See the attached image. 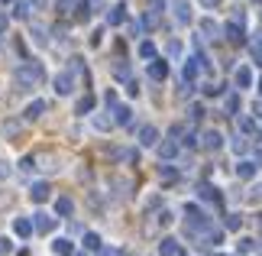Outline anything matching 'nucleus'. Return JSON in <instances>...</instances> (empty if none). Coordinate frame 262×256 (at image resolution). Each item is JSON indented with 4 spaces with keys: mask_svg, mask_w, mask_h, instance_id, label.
I'll return each instance as SVG.
<instances>
[{
    "mask_svg": "<svg viewBox=\"0 0 262 256\" xmlns=\"http://www.w3.org/2000/svg\"><path fill=\"white\" fill-rule=\"evenodd\" d=\"M46 78V68H42V62H23L16 68V85L19 88H33V85H39V81Z\"/></svg>",
    "mask_w": 262,
    "mask_h": 256,
    "instance_id": "1",
    "label": "nucleus"
},
{
    "mask_svg": "<svg viewBox=\"0 0 262 256\" xmlns=\"http://www.w3.org/2000/svg\"><path fill=\"white\" fill-rule=\"evenodd\" d=\"M33 230L52 233V230H55V218H52V214H46V211H36V214H33Z\"/></svg>",
    "mask_w": 262,
    "mask_h": 256,
    "instance_id": "2",
    "label": "nucleus"
},
{
    "mask_svg": "<svg viewBox=\"0 0 262 256\" xmlns=\"http://www.w3.org/2000/svg\"><path fill=\"white\" fill-rule=\"evenodd\" d=\"M33 166L42 169V172H58V159L52 156V152H36V156H33Z\"/></svg>",
    "mask_w": 262,
    "mask_h": 256,
    "instance_id": "3",
    "label": "nucleus"
},
{
    "mask_svg": "<svg viewBox=\"0 0 262 256\" xmlns=\"http://www.w3.org/2000/svg\"><path fill=\"white\" fill-rule=\"evenodd\" d=\"M55 91L58 94H72L75 91V71H58L55 75Z\"/></svg>",
    "mask_w": 262,
    "mask_h": 256,
    "instance_id": "4",
    "label": "nucleus"
},
{
    "mask_svg": "<svg viewBox=\"0 0 262 256\" xmlns=\"http://www.w3.org/2000/svg\"><path fill=\"white\" fill-rule=\"evenodd\" d=\"M29 198H33L36 204H46L49 198H52V188H49V185H46V182H36V185H33V188H29Z\"/></svg>",
    "mask_w": 262,
    "mask_h": 256,
    "instance_id": "5",
    "label": "nucleus"
},
{
    "mask_svg": "<svg viewBox=\"0 0 262 256\" xmlns=\"http://www.w3.org/2000/svg\"><path fill=\"white\" fill-rule=\"evenodd\" d=\"M220 33H224L227 39H230V43H243V23H239V19H233V23H227L224 29H220Z\"/></svg>",
    "mask_w": 262,
    "mask_h": 256,
    "instance_id": "6",
    "label": "nucleus"
},
{
    "mask_svg": "<svg viewBox=\"0 0 262 256\" xmlns=\"http://www.w3.org/2000/svg\"><path fill=\"white\" fill-rule=\"evenodd\" d=\"M201 146H204V149H210V152H217L220 146H224V136H220L217 130H207L204 136H201Z\"/></svg>",
    "mask_w": 262,
    "mask_h": 256,
    "instance_id": "7",
    "label": "nucleus"
},
{
    "mask_svg": "<svg viewBox=\"0 0 262 256\" xmlns=\"http://www.w3.org/2000/svg\"><path fill=\"white\" fill-rule=\"evenodd\" d=\"M172 7H175V19L181 26L191 23V4H188V0H172Z\"/></svg>",
    "mask_w": 262,
    "mask_h": 256,
    "instance_id": "8",
    "label": "nucleus"
},
{
    "mask_svg": "<svg viewBox=\"0 0 262 256\" xmlns=\"http://www.w3.org/2000/svg\"><path fill=\"white\" fill-rule=\"evenodd\" d=\"M46 110H49L46 101H33V104H29V107L23 110V120H39V117L46 114Z\"/></svg>",
    "mask_w": 262,
    "mask_h": 256,
    "instance_id": "9",
    "label": "nucleus"
},
{
    "mask_svg": "<svg viewBox=\"0 0 262 256\" xmlns=\"http://www.w3.org/2000/svg\"><path fill=\"white\" fill-rule=\"evenodd\" d=\"M149 78H152V81H165L168 78V65L162 62V58H152V65H149Z\"/></svg>",
    "mask_w": 262,
    "mask_h": 256,
    "instance_id": "10",
    "label": "nucleus"
},
{
    "mask_svg": "<svg viewBox=\"0 0 262 256\" xmlns=\"http://www.w3.org/2000/svg\"><path fill=\"white\" fill-rule=\"evenodd\" d=\"M181 247H178V240L175 237H165L162 243H159V256H178Z\"/></svg>",
    "mask_w": 262,
    "mask_h": 256,
    "instance_id": "11",
    "label": "nucleus"
},
{
    "mask_svg": "<svg viewBox=\"0 0 262 256\" xmlns=\"http://www.w3.org/2000/svg\"><path fill=\"white\" fill-rule=\"evenodd\" d=\"M107 23H110V26H120V23H126V7H123V4H117V7L107 13Z\"/></svg>",
    "mask_w": 262,
    "mask_h": 256,
    "instance_id": "12",
    "label": "nucleus"
},
{
    "mask_svg": "<svg viewBox=\"0 0 262 256\" xmlns=\"http://www.w3.org/2000/svg\"><path fill=\"white\" fill-rule=\"evenodd\" d=\"M159 156H162V159H175V156H178V140L159 143Z\"/></svg>",
    "mask_w": 262,
    "mask_h": 256,
    "instance_id": "13",
    "label": "nucleus"
},
{
    "mask_svg": "<svg viewBox=\"0 0 262 256\" xmlns=\"http://www.w3.org/2000/svg\"><path fill=\"white\" fill-rule=\"evenodd\" d=\"M72 211H75L72 198H55V214H58V218H72Z\"/></svg>",
    "mask_w": 262,
    "mask_h": 256,
    "instance_id": "14",
    "label": "nucleus"
},
{
    "mask_svg": "<svg viewBox=\"0 0 262 256\" xmlns=\"http://www.w3.org/2000/svg\"><path fill=\"white\" fill-rule=\"evenodd\" d=\"M13 230H16V237H33V221H29V218H16Z\"/></svg>",
    "mask_w": 262,
    "mask_h": 256,
    "instance_id": "15",
    "label": "nucleus"
},
{
    "mask_svg": "<svg viewBox=\"0 0 262 256\" xmlns=\"http://www.w3.org/2000/svg\"><path fill=\"white\" fill-rule=\"evenodd\" d=\"M139 143H143V146H156V143H159V130L156 127H143V130H139Z\"/></svg>",
    "mask_w": 262,
    "mask_h": 256,
    "instance_id": "16",
    "label": "nucleus"
},
{
    "mask_svg": "<svg viewBox=\"0 0 262 256\" xmlns=\"http://www.w3.org/2000/svg\"><path fill=\"white\" fill-rule=\"evenodd\" d=\"M198 198H204V201H220V194H217V188L214 185H207V182H201V185H198Z\"/></svg>",
    "mask_w": 262,
    "mask_h": 256,
    "instance_id": "17",
    "label": "nucleus"
},
{
    "mask_svg": "<svg viewBox=\"0 0 262 256\" xmlns=\"http://www.w3.org/2000/svg\"><path fill=\"white\" fill-rule=\"evenodd\" d=\"M52 253H55V256H72V253H75V243L62 237V240H55V243H52Z\"/></svg>",
    "mask_w": 262,
    "mask_h": 256,
    "instance_id": "18",
    "label": "nucleus"
},
{
    "mask_svg": "<svg viewBox=\"0 0 262 256\" xmlns=\"http://www.w3.org/2000/svg\"><path fill=\"white\" fill-rule=\"evenodd\" d=\"M129 117H133V110L126 104H114V124H129Z\"/></svg>",
    "mask_w": 262,
    "mask_h": 256,
    "instance_id": "19",
    "label": "nucleus"
},
{
    "mask_svg": "<svg viewBox=\"0 0 262 256\" xmlns=\"http://www.w3.org/2000/svg\"><path fill=\"white\" fill-rule=\"evenodd\" d=\"M29 39H33L36 46H49V33H46V26H33V29H29Z\"/></svg>",
    "mask_w": 262,
    "mask_h": 256,
    "instance_id": "20",
    "label": "nucleus"
},
{
    "mask_svg": "<svg viewBox=\"0 0 262 256\" xmlns=\"http://www.w3.org/2000/svg\"><path fill=\"white\" fill-rule=\"evenodd\" d=\"M29 10H33L29 0H13V16L16 19H29Z\"/></svg>",
    "mask_w": 262,
    "mask_h": 256,
    "instance_id": "21",
    "label": "nucleus"
},
{
    "mask_svg": "<svg viewBox=\"0 0 262 256\" xmlns=\"http://www.w3.org/2000/svg\"><path fill=\"white\" fill-rule=\"evenodd\" d=\"M253 85V68H236V88H249Z\"/></svg>",
    "mask_w": 262,
    "mask_h": 256,
    "instance_id": "22",
    "label": "nucleus"
},
{
    "mask_svg": "<svg viewBox=\"0 0 262 256\" xmlns=\"http://www.w3.org/2000/svg\"><path fill=\"white\" fill-rule=\"evenodd\" d=\"M201 33H204L207 39H217L220 36V26L214 23V19H201Z\"/></svg>",
    "mask_w": 262,
    "mask_h": 256,
    "instance_id": "23",
    "label": "nucleus"
},
{
    "mask_svg": "<svg viewBox=\"0 0 262 256\" xmlns=\"http://www.w3.org/2000/svg\"><path fill=\"white\" fill-rule=\"evenodd\" d=\"M236 175L243 179V182H249V179L256 175V166H253V162H239V166H236Z\"/></svg>",
    "mask_w": 262,
    "mask_h": 256,
    "instance_id": "24",
    "label": "nucleus"
},
{
    "mask_svg": "<svg viewBox=\"0 0 262 256\" xmlns=\"http://www.w3.org/2000/svg\"><path fill=\"white\" fill-rule=\"evenodd\" d=\"M224 110H227V117H233L236 110H239V94H227V101H224Z\"/></svg>",
    "mask_w": 262,
    "mask_h": 256,
    "instance_id": "25",
    "label": "nucleus"
},
{
    "mask_svg": "<svg viewBox=\"0 0 262 256\" xmlns=\"http://www.w3.org/2000/svg\"><path fill=\"white\" fill-rule=\"evenodd\" d=\"M94 127H97L100 133H107L110 127H114V117H107V114H97V117H94Z\"/></svg>",
    "mask_w": 262,
    "mask_h": 256,
    "instance_id": "26",
    "label": "nucleus"
},
{
    "mask_svg": "<svg viewBox=\"0 0 262 256\" xmlns=\"http://www.w3.org/2000/svg\"><path fill=\"white\" fill-rule=\"evenodd\" d=\"M198 68H201V62H198V58H188V62H185V81L198 78Z\"/></svg>",
    "mask_w": 262,
    "mask_h": 256,
    "instance_id": "27",
    "label": "nucleus"
},
{
    "mask_svg": "<svg viewBox=\"0 0 262 256\" xmlns=\"http://www.w3.org/2000/svg\"><path fill=\"white\" fill-rule=\"evenodd\" d=\"M91 110H94V97L84 94L81 101H78V114H91Z\"/></svg>",
    "mask_w": 262,
    "mask_h": 256,
    "instance_id": "28",
    "label": "nucleus"
},
{
    "mask_svg": "<svg viewBox=\"0 0 262 256\" xmlns=\"http://www.w3.org/2000/svg\"><path fill=\"white\" fill-rule=\"evenodd\" d=\"M19 130H23V124H19V120H7V124H4V133H7V136H19Z\"/></svg>",
    "mask_w": 262,
    "mask_h": 256,
    "instance_id": "29",
    "label": "nucleus"
},
{
    "mask_svg": "<svg viewBox=\"0 0 262 256\" xmlns=\"http://www.w3.org/2000/svg\"><path fill=\"white\" fill-rule=\"evenodd\" d=\"M239 224H243V221H239V214H227V218H224V227L227 230H239Z\"/></svg>",
    "mask_w": 262,
    "mask_h": 256,
    "instance_id": "30",
    "label": "nucleus"
},
{
    "mask_svg": "<svg viewBox=\"0 0 262 256\" xmlns=\"http://www.w3.org/2000/svg\"><path fill=\"white\" fill-rule=\"evenodd\" d=\"M84 247L88 250H100V237L97 233H84Z\"/></svg>",
    "mask_w": 262,
    "mask_h": 256,
    "instance_id": "31",
    "label": "nucleus"
},
{
    "mask_svg": "<svg viewBox=\"0 0 262 256\" xmlns=\"http://www.w3.org/2000/svg\"><path fill=\"white\" fill-rule=\"evenodd\" d=\"M139 55H143V58H156V46L152 43H143V46H139Z\"/></svg>",
    "mask_w": 262,
    "mask_h": 256,
    "instance_id": "32",
    "label": "nucleus"
},
{
    "mask_svg": "<svg viewBox=\"0 0 262 256\" xmlns=\"http://www.w3.org/2000/svg\"><path fill=\"white\" fill-rule=\"evenodd\" d=\"M253 58L256 65H262V39H253Z\"/></svg>",
    "mask_w": 262,
    "mask_h": 256,
    "instance_id": "33",
    "label": "nucleus"
},
{
    "mask_svg": "<svg viewBox=\"0 0 262 256\" xmlns=\"http://www.w3.org/2000/svg\"><path fill=\"white\" fill-rule=\"evenodd\" d=\"M239 127H243V133H256V130H259V127H256V120H249V117L239 120Z\"/></svg>",
    "mask_w": 262,
    "mask_h": 256,
    "instance_id": "34",
    "label": "nucleus"
},
{
    "mask_svg": "<svg viewBox=\"0 0 262 256\" xmlns=\"http://www.w3.org/2000/svg\"><path fill=\"white\" fill-rule=\"evenodd\" d=\"M10 175H13V169H10V162H4V159H0V182H7Z\"/></svg>",
    "mask_w": 262,
    "mask_h": 256,
    "instance_id": "35",
    "label": "nucleus"
},
{
    "mask_svg": "<svg viewBox=\"0 0 262 256\" xmlns=\"http://www.w3.org/2000/svg\"><path fill=\"white\" fill-rule=\"evenodd\" d=\"M114 75H117V78H129V65H126V62H120V65L114 68Z\"/></svg>",
    "mask_w": 262,
    "mask_h": 256,
    "instance_id": "36",
    "label": "nucleus"
},
{
    "mask_svg": "<svg viewBox=\"0 0 262 256\" xmlns=\"http://www.w3.org/2000/svg\"><path fill=\"white\" fill-rule=\"evenodd\" d=\"M75 4H78V0H58V13H68Z\"/></svg>",
    "mask_w": 262,
    "mask_h": 256,
    "instance_id": "37",
    "label": "nucleus"
},
{
    "mask_svg": "<svg viewBox=\"0 0 262 256\" xmlns=\"http://www.w3.org/2000/svg\"><path fill=\"white\" fill-rule=\"evenodd\" d=\"M91 16V7L88 4H78V19H88Z\"/></svg>",
    "mask_w": 262,
    "mask_h": 256,
    "instance_id": "38",
    "label": "nucleus"
},
{
    "mask_svg": "<svg viewBox=\"0 0 262 256\" xmlns=\"http://www.w3.org/2000/svg\"><path fill=\"white\" fill-rule=\"evenodd\" d=\"M10 250H13V243H10L7 237H0V256H4V253H10Z\"/></svg>",
    "mask_w": 262,
    "mask_h": 256,
    "instance_id": "39",
    "label": "nucleus"
},
{
    "mask_svg": "<svg viewBox=\"0 0 262 256\" xmlns=\"http://www.w3.org/2000/svg\"><path fill=\"white\" fill-rule=\"evenodd\" d=\"M201 117H204V107L194 104V107H191V120H201Z\"/></svg>",
    "mask_w": 262,
    "mask_h": 256,
    "instance_id": "40",
    "label": "nucleus"
},
{
    "mask_svg": "<svg viewBox=\"0 0 262 256\" xmlns=\"http://www.w3.org/2000/svg\"><path fill=\"white\" fill-rule=\"evenodd\" d=\"M233 152H246V140L236 136V140H233Z\"/></svg>",
    "mask_w": 262,
    "mask_h": 256,
    "instance_id": "41",
    "label": "nucleus"
},
{
    "mask_svg": "<svg viewBox=\"0 0 262 256\" xmlns=\"http://www.w3.org/2000/svg\"><path fill=\"white\" fill-rule=\"evenodd\" d=\"M162 7H165V0H149V10H152V13H159Z\"/></svg>",
    "mask_w": 262,
    "mask_h": 256,
    "instance_id": "42",
    "label": "nucleus"
},
{
    "mask_svg": "<svg viewBox=\"0 0 262 256\" xmlns=\"http://www.w3.org/2000/svg\"><path fill=\"white\" fill-rule=\"evenodd\" d=\"M7 26H10V16H7V13H0V36L7 33Z\"/></svg>",
    "mask_w": 262,
    "mask_h": 256,
    "instance_id": "43",
    "label": "nucleus"
},
{
    "mask_svg": "<svg viewBox=\"0 0 262 256\" xmlns=\"http://www.w3.org/2000/svg\"><path fill=\"white\" fill-rule=\"evenodd\" d=\"M159 172H162V179H175V175H178V172H175V169H168V166H162Z\"/></svg>",
    "mask_w": 262,
    "mask_h": 256,
    "instance_id": "44",
    "label": "nucleus"
},
{
    "mask_svg": "<svg viewBox=\"0 0 262 256\" xmlns=\"http://www.w3.org/2000/svg\"><path fill=\"white\" fill-rule=\"evenodd\" d=\"M104 101H107V107H114V104H117V91H107Z\"/></svg>",
    "mask_w": 262,
    "mask_h": 256,
    "instance_id": "45",
    "label": "nucleus"
},
{
    "mask_svg": "<svg viewBox=\"0 0 262 256\" xmlns=\"http://www.w3.org/2000/svg\"><path fill=\"white\" fill-rule=\"evenodd\" d=\"M253 247H256V240H239V250H243V253L253 250Z\"/></svg>",
    "mask_w": 262,
    "mask_h": 256,
    "instance_id": "46",
    "label": "nucleus"
},
{
    "mask_svg": "<svg viewBox=\"0 0 262 256\" xmlns=\"http://www.w3.org/2000/svg\"><path fill=\"white\" fill-rule=\"evenodd\" d=\"M181 52V43H168V55H178Z\"/></svg>",
    "mask_w": 262,
    "mask_h": 256,
    "instance_id": "47",
    "label": "nucleus"
},
{
    "mask_svg": "<svg viewBox=\"0 0 262 256\" xmlns=\"http://www.w3.org/2000/svg\"><path fill=\"white\" fill-rule=\"evenodd\" d=\"M46 4H49V0H29V7H36V10H42Z\"/></svg>",
    "mask_w": 262,
    "mask_h": 256,
    "instance_id": "48",
    "label": "nucleus"
},
{
    "mask_svg": "<svg viewBox=\"0 0 262 256\" xmlns=\"http://www.w3.org/2000/svg\"><path fill=\"white\" fill-rule=\"evenodd\" d=\"M100 256H120L117 250H110V247H100Z\"/></svg>",
    "mask_w": 262,
    "mask_h": 256,
    "instance_id": "49",
    "label": "nucleus"
},
{
    "mask_svg": "<svg viewBox=\"0 0 262 256\" xmlns=\"http://www.w3.org/2000/svg\"><path fill=\"white\" fill-rule=\"evenodd\" d=\"M201 4H204V7H217L220 0H201Z\"/></svg>",
    "mask_w": 262,
    "mask_h": 256,
    "instance_id": "50",
    "label": "nucleus"
},
{
    "mask_svg": "<svg viewBox=\"0 0 262 256\" xmlns=\"http://www.w3.org/2000/svg\"><path fill=\"white\" fill-rule=\"evenodd\" d=\"M256 162H259V166H262V149H256Z\"/></svg>",
    "mask_w": 262,
    "mask_h": 256,
    "instance_id": "51",
    "label": "nucleus"
},
{
    "mask_svg": "<svg viewBox=\"0 0 262 256\" xmlns=\"http://www.w3.org/2000/svg\"><path fill=\"white\" fill-rule=\"evenodd\" d=\"M120 256H139V253H120Z\"/></svg>",
    "mask_w": 262,
    "mask_h": 256,
    "instance_id": "52",
    "label": "nucleus"
},
{
    "mask_svg": "<svg viewBox=\"0 0 262 256\" xmlns=\"http://www.w3.org/2000/svg\"><path fill=\"white\" fill-rule=\"evenodd\" d=\"M72 256H88V253H72Z\"/></svg>",
    "mask_w": 262,
    "mask_h": 256,
    "instance_id": "53",
    "label": "nucleus"
},
{
    "mask_svg": "<svg viewBox=\"0 0 262 256\" xmlns=\"http://www.w3.org/2000/svg\"><path fill=\"white\" fill-rule=\"evenodd\" d=\"M253 4H259V7H262V0H253Z\"/></svg>",
    "mask_w": 262,
    "mask_h": 256,
    "instance_id": "54",
    "label": "nucleus"
},
{
    "mask_svg": "<svg viewBox=\"0 0 262 256\" xmlns=\"http://www.w3.org/2000/svg\"><path fill=\"white\" fill-rule=\"evenodd\" d=\"M4 4H13V0H4Z\"/></svg>",
    "mask_w": 262,
    "mask_h": 256,
    "instance_id": "55",
    "label": "nucleus"
},
{
    "mask_svg": "<svg viewBox=\"0 0 262 256\" xmlns=\"http://www.w3.org/2000/svg\"><path fill=\"white\" fill-rule=\"evenodd\" d=\"M259 91H262V81H259Z\"/></svg>",
    "mask_w": 262,
    "mask_h": 256,
    "instance_id": "56",
    "label": "nucleus"
},
{
    "mask_svg": "<svg viewBox=\"0 0 262 256\" xmlns=\"http://www.w3.org/2000/svg\"><path fill=\"white\" fill-rule=\"evenodd\" d=\"M23 256H26V253H23Z\"/></svg>",
    "mask_w": 262,
    "mask_h": 256,
    "instance_id": "57",
    "label": "nucleus"
}]
</instances>
